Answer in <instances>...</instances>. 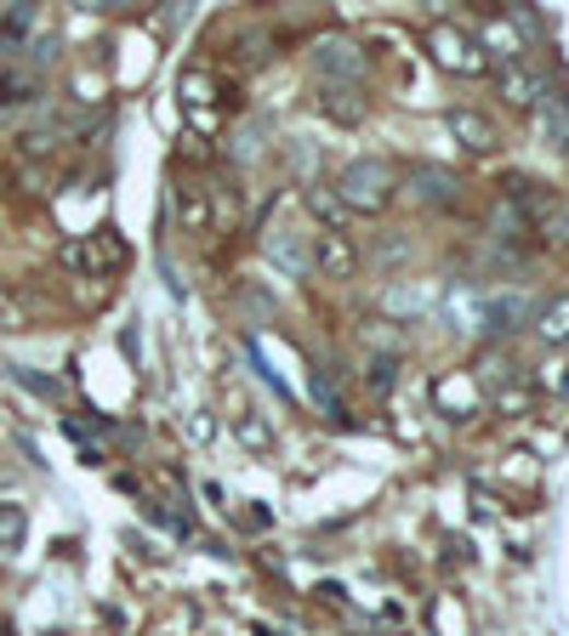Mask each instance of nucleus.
<instances>
[{
	"label": "nucleus",
	"mask_w": 569,
	"mask_h": 636,
	"mask_svg": "<svg viewBox=\"0 0 569 636\" xmlns=\"http://www.w3.org/2000/svg\"><path fill=\"white\" fill-rule=\"evenodd\" d=\"M393 188H398V170L387 160H359V165H348L336 177L341 211H382L387 199H393Z\"/></svg>",
	"instance_id": "obj_1"
},
{
	"label": "nucleus",
	"mask_w": 569,
	"mask_h": 636,
	"mask_svg": "<svg viewBox=\"0 0 569 636\" xmlns=\"http://www.w3.org/2000/svg\"><path fill=\"white\" fill-rule=\"evenodd\" d=\"M307 262L320 279H353L359 273V250L348 234H330V227H320V234H307Z\"/></svg>",
	"instance_id": "obj_2"
},
{
	"label": "nucleus",
	"mask_w": 569,
	"mask_h": 636,
	"mask_svg": "<svg viewBox=\"0 0 569 636\" xmlns=\"http://www.w3.org/2000/svg\"><path fill=\"white\" fill-rule=\"evenodd\" d=\"M63 262H69V268H80V273H92V279H97V273H114V268H126V239L103 227V234L69 245V250H63Z\"/></svg>",
	"instance_id": "obj_3"
},
{
	"label": "nucleus",
	"mask_w": 569,
	"mask_h": 636,
	"mask_svg": "<svg viewBox=\"0 0 569 636\" xmlns=\"http://www.w3.org/2000/svg\"><path fill=\"white\" fill-rule=\"evenodd\" d=\"M433 57H439V69H450V74H484V46L473 35H462V28H439Z\"/></svg>",
	"instance_id": "obj_4"
},
{
	"label": "nucleus",
	"mask_w": 569,
	"mask_h": 636,
	"mask_svg": "<svg viewBox=\"0 0 569 636\" xmlns=\"http://www.w3.org/2000/svg\"><path fill=\"white\" fill-rule=\"evenodd\" d=\"M313 63H320V74H330L336 85H353V80L364 74V51H359L353 40H320Z\"/></svg>",
	"instance_id": "obj_5"
},
{
	"label": "nucleus",
	"mask_w": 569,
	"mask_h": 636,
	"mask_svg": "<svg viewBox=\"0 0 569 636\" xmlns=\"http://www.w3.org/2000/svg\"><path fill=\"white\" fill-rule=\"evenodd\" d=\"M405 188L421 205H455V170H444V165H410Z\"/></svg>",
	"instance_id": "obj_6"
},
{
	"label": "nucleus",
	"mask_w": 569,
	"mask_h": 636,
	"mask_svg": "<svg viewBox=\"0 0 569 636\" xmlns=\"http://www.w3.org/2000/svg\"><path fill=\"white\" fill-rule=\"evenodd\" d=\"M263 250L274 256L279 268H291V273H313V262H307V234H302V227H268Z\"/></svg>",
	"instance_id": "obj_7"
},
{
	"label": "nucleus",
	"mask_w": 569,
	"mask_h": 636,
	"mask_svg": "<svg viewBox=\"0 0 569 636\" xmlns=\"http://www.w3.org/2000/svg\"><path fill=\"white\" fill-rule=\"evenodd\" d=\"M501 97L512 108H535V103H547V80H541L535 69H524V63H507L501 69Z\"/></svg>",
	"instance_id": "obj_8"
},
{
	"label": "nucleus",
	"mask_w": 569,
	"mask_h": 636,
	"mask_svg": "<svg viewBox=\"0 0 569 636\" xmlns=\"http://www.w3.org/2000/svg\"><path fill=\"white\" fill-rule=\"evenodd\" d=\"M40 97V74L28 63H0V108H23Z\"/></svg>",
	"instance_id": "obj_9"
},
{
	"label": "nucleus",
	"mask_w": 569,
	"mask_h": 636,
	"mask_svg": "<svg viewBox=\"0 0 569 636\" xmlns=\"http://www.w3.org/2000/svg\"><path fill=\"white\" fill-rule=\"evenodd\" d=\"M450 131L462 137V149H473V154H490L496 149V126L484 120V114H473V108H455L450 114Z\"/></svg>",
	"instance_id": "obj_10"
},
{
	"label": "nucleus",
	"mask_w": 569,
	"mask_h": 636,
	"mask_svg": "<svg viewBox=\"0 0 569 636\" xmlns=\"http://www.w3.org/2000/svg\"><path fill=\"white\" fill-rule=\"evenodd\" d=\"M177 216H183L188 234H211V188L183 182V188H177Z\"/></svg>",
	"instance_id": "obj_11"
},
{
	"label": "nucleus",
	"mask_w": 569,
	"mask_h": 636,
	"mask_svg": "<svg viewBox=\"0 0 569 636\" xmlns=\"http://www.w3.org/2000/svg\"><path fill=\"white\" fill-rule=\"evenodd\" d=\"M177 92H183V103L188 108H199V126H211V103H217V80L206 74V69H183V80H177Z\"/></svg>",
	"instance_id": "obj_12"
},
{
	"label": "nucleus",
	"mask_w": 569,
	"mask_h": 636,
	"mask_svg": "<svg viewBox=\"0 0 569 636\" xmlns=\"http://www.w3.org/2000/svg\"><path fill=\"white\" fill-rule=\"evenodd\" d=\"M325 114L330 120H341V126H353V120H364V103L353 97V85H325Z\"/></svg>",
	"instance_id": "obj_13"
},
{
	"label": "nucleus",
	"mask_w": 569,
	"mask_h": 636,
	"mask_svg": "<svg viewBox=\"0 0 569 636\" xmlns=\"http://www.w3.org/2000/svg\"><path fill=\"white\" fill-rule=\"evenodd\" d=\"M535 325H541V335H547V341L569 346V296H564V302H547V307H541V318H535Z\"/></svg>",
	"instance_id": "obj_14"
},
{
	"label": "nucleus",
	"mask_w": 569,
	"mask_h": 636,
	"mask_svg": "<svg viewBox=\"0 0 569 636\" xmlns=\"http://www.w3.org/2000/svg\"><path fill=\"white\" fill-rule=\"evenodd\" d=\"M547 137L558 149H569V103L564 97H547Z\"/></svg>",
	"instance_id": "obj_15"
},
{
	"label": "nucleus",
	"mask_w": 569,
	"mask_h": 636,
	"mask_svg": "<svg viewBox=\"0 0 569 636\" xmlns=\"http://www.w3.org/2000/svg\"><path fill=\"white\" fill-rule=\"evenodd\" d=\"M307 205H313V216H325L330 234H341V216H348V211H341L336 193H307Z\"/></svg>",
	"instance_id": "obj_16"
},
{
	"label": "nucleus",
	"mask_w": 569,
	"mask_h": 636,
	"mask_svg": "<svg viewBox=\"0 0 569 636\" xmlns=\"http://www.w3.org/2000/svg\"><path fill=\"white\" fill-rule=\"evenodd\" d=\"M0 545H7V552L23 545V511L18 506H0Z\"/></svg>",
	"instance_id": "obj_17"
},
{
	"label": "nucleus",
	"mask_w": 569,
	"mask_h": 636,
	"mask_svg": "<svg viewBox=\"0 0 569 636\" xmlns=\"http://www.w3.org/2000/svg\"><path fill=\"white\" fill-rule=\"evenodd\" d=\"M28 325V302H18L12 291H0V330H23Z\"/></svg>",
	"instance_id": "obj_18"
},
{
	"label": "nucleus",
	"mask_w": 569,
	"mask_h": 636,
	"mask_svg": "<svg viewBox=\"0 0 569 636\" xmlns=\"http://www.w3.org/2000/svg\"><path fill=\"white\" fill-rule=\"evenodd\" d=\"M519 313H524V302H519V296H507V302H496L484 318H490V330H512V318H519Z\"/></svg>",
	"instance_id": "obj_19"
},
{
	"label": "nucleus",
	"mask_w": 569,
	"mask_h": 636,
	"mask_svg": "<svg viewBox=\"0 0 569 636\" xmlns=\"http://www.w3.org/2000/svg\"><path fill=\"white\" fill-rule=\"evenodd\" d=\"M541 222H547V234H553V239L569 245V199H564V205H547V216H541Z\"/></svg>",
	"instance_id": "obj_20"
},
{
	"label": "nucleus",
	"mask_w": 569,
	"mask_h": 636,
	"mask_svg": "<svg viewBox=\"0 0 569 636\" xmlns=\"http://www.w3.org/2000/svg\"><path fill=\"white\" fill-rule=\"evenodd\" d=\"M370 392H393V358L370 364Z\"/></svg>",
	"instance_id": "obj_21"
},
{
	"label": "nucleus",
	"mask_w": 569,
	"mask_h": 636,
	"mask_svg": "<svg viewBox=\"0 0 569 636\" xmlns=\"http://www.w3.org/2000/svg\"><path fill=\"white\" fill-rule=\"evenodd\" d=\"M240 438H245L251 449H263V444H268V432H263V421H251V415H245V421H240Z\"/></svg>",
	"instance_id": "obj_22"
}]
</instances>
